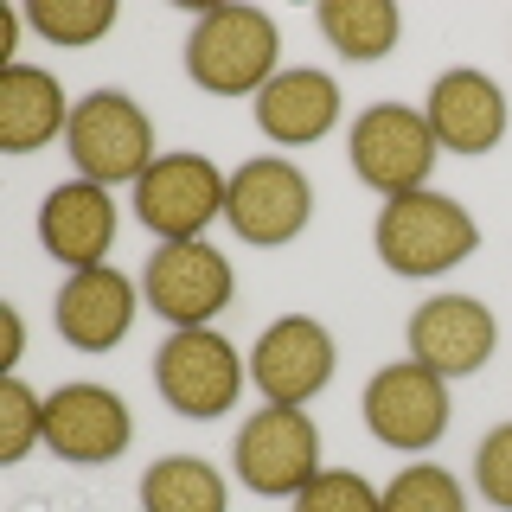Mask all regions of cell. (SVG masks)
<instances>
[{"label": "cell", "mask_w": 512, "mask_h": 512, "mask_svg": "<svg viewBox=\"0 0 512 512\" xmlns=\"http://www.w3.org/2000/svg\"><path fill=\"white\" fill-rule=\"evenodd\" d=\"M474 480H480V493H487L500 512H512V423H500L487 442H480V455H474Z\"/></svg>", "instance_id": "25"}, {"label": "cell", "mask_w": 512, "mask_h": 512, "mask_svg": "<svg viewBox=\"0 0 512 512\" xmlns=\"http://www.w3.org/2000/svg\"><path fill=\"white\" fill-rule=\"evenodd\" d=\"M135 423H128V404L103 384H58L45 397V448L58 461H77V468H103L116 461Z\"/></svg>", "instance_id": "11"}, {"label": "cell", "mask_w": 512, "mask_h": 512, "mask_svg": "<svg viewBox=\"0 0 512 512\" xmlns=\"http://www.w3.org/2000/svg\"><path fill=\"white\" fill-rule=\"evenodd\" d=\"M26 26L45 32L52 45H96L116 26V0H32Z\"/></svg>", "instance_id": "21"}, {"label": "cell", "mask_w": 512, "mask_h": 512, "mask_svg": "<svg viewBox=\"0 0 512 512\" xmlns=\"http://www.w3.org/2000/svg\"><path fill=\"white\" fill-rule=\"evenodd\" d=\"M346 160L372 192L384 199H404V192H423L429 167H436V135H429V116H416L410 103H372L359 109L346 141Z\"/></svg>", "instance_id": "4"}, {"label": "cell", "mask_w": 512, "mask_h": 512, "mask_svg": "<svg viewBox=\"0 0 512 512\" xmlns=\"http://www.w3.org/2000/svg\"><path fill=\"white\" fill-rule=\"evenodd\" d=\"M256 128L282 148H308L340 122V84L327 71H276V84L256 96Z\"/></svg>", "instance_id": "17"}, {"label": "cell", "mask_w": 512, "mask_h": 512, "mask_svg": "<svg viewBox=\"0 0 512 512\" xmlns=\"http://www.w3.org/2000/svg\"><path fill=\"white\" fill-rule=\"evenodd\" d=\"M493 314L480 308L474 295H436L410 314V359L429 365L436 378H468L493 359Z\"/></svg>", "instance_id": "13"}, {"label": "cell", "mask_w": 512, "mask_h": 512, "mask_svg": "<svg viewBox=\"0 0 512 512\" xmlns=\"http://www.w3.org/2000/svg\"><path fill=\"white\" fill-rule=\"evenodd\" d=\"M224 173L205 154H160L135 180V218L160 244H192L212 218H224Z\"/></svg>", "instance_id": "8"}, {"label": "cell", "mask_w": 512, "mask_h": 512, "mask_svg": "<svg viewBox=\"0 0 512 512\" xmlns=\"http://www.w3.org/2000/svg\"><path fill=\"white\" fill-rule=\"evenodd\" d=\"M231 263L205 244V237H192V244H160L148 256V269H141V295H148V308L160 320H173V333L180 327H205L212 314L231 308Z\"/></svg>", "instance_id": "9"}, {"label": "cell", "mask_w": 512, "mask_h": 512, "mask_svg": "<svg viewBox=\"0 0 512 512\" xmlns=\"http://www.w3.org/2000/svg\"><path fill=\"white\" fill-rule=\"evenodd\" d=\"M250 378L269 404L301 410L314 391H327V378H333V333L308 314H282L276 327H263V340H256Z\"/></svg>", "instance_id": "12"}, {"label": "cell", "mask_w": 512, "mask_h": 512, "mask_svg": "<svg viewBox=\"0 0 512 512\" xmlns=\"http://www.w3.org/2000/svg\"><path fill=\"white\" fill-rule=\"evenodd\" d=\"M365 429L384 442V448H429L442 442L448 429V378H436L429 365L416 359H397L365 384Z\"/></svg>", "instance_id": "10"}, {"label": "cell", "mask_w": 512, "mask_h": 512, "mask_svg": "<svg viewBox=\"0 0 512 512\" xmlns=\"http://www.w3.org/2000/svg\"><path fill=\"white\" fill-rule=\"evenodd\" d=\"M231 461H237V480H244L250 493H263V500H295L320 474V429L308 423V410L269 404L237 429Z\"/></svg>", "instance_id": "7"}, {"label": "cell", "mask_w": 512, "mask_h": 512, "mask_svg": "<svg viewBox=\"0 0 512 512\" xmlns=\"http://www.w3.org/2000/svg\"><path fill=\"white\" fill-rule=\"evenodd\" d=\"M423 116L448 154H493L506 141V96L487 71H442Z\"/></svg>", "instance_id": "14"}, {"label": "cell", "mask_w": 512, "mask_h": 512, "mask_svg": "<svg viewBox=\"0 0 512 512\" xmlns=\"http://www.w3.org/2000/svg\"><path fill=\"white\" fill-rule=\"evenodd\" d=\"M224 218H231V231L244 237V244L276 250V244L308 231L314 186H308V173H301L295 160L256 154V160H244V167L231 173V186H224Z\"/></svg>", "instance_id": "5"}, {"label": "cell", "mask_w": 512, "mask_h": 512, "mask_svg": "<svg viewBox=\"0 0 512 512\" xmlns=\"http://www.w3.org/2000/svg\"><path fill=\"white\" fill-rule=\"evenodd\" d=\"M64 148H71L77 173L90 186H135L141 173L154 167V122L141 116L135 96L122 90H90L84 103L71 109V128H64Z\"/></svg>", "instance_id": "3"}, {"label": "cell", "mask_w": 512, "mask_h": 512, "mask_svg": "<svg viewBox=\"0 0 512 512\" xmlns=\"http://www.w3.org/2000/svg\"><path fill=\"white\" fill-rule=\"evenodd\" d=\"M320 32L327 45L352 64H378L397 45V7L391 0H327L320 7Z\"/></svg>", "instance_id": "20"}, {"label": "cell", "mask_w": 512, "mask_h": 512, "mask_svg": "<svg viewBox=\"0 0 512 512\" xmlns=\"http://www.w3.org/2000/svg\"><path fill=\"white\" fill-rule=\"evenodd\" d=\"M58 333L77 352H109L128 340L135 327V282L122 269L96 263V269H71V282L58 288Z\"/></svg>", "instance_id": "15"}, {"label": "cell", "mask_w": 512, "mask_h": 512, "mask_svg": "<svg viewBox=\"0 0 512 512\" xmlns=\"http://www.w3.org/2000/svg\"><path fill=\"white\" fill-rule=\"evenodd\" d=\"M282 32L256 7H212L186 39V77L212 96H263L276 84Z\"/></svg>", "instance_id": "1"}, {"label": "cell", "mask_w": 512, "mask_h": 512, "mask_svg": "<svg viewBox=\"0 0 512 512\" xmlns=\"http://www.w3.org/2000/svg\"><path fill=\"white\" fill-rule=\"evenodd\" d=\"M372 244L397 276H442L474 256L480 224L468 218V205L442 199V192H404V199H384Z\"/></svg>", "instance_id": "2"}, {"label": "cell", "mask_w": 512, "mask_h": 512, "mask_svg": "<svg viewBox=\"0 0 512 512\" xmlns=\"http://www.w3.org/2000/svg\"><path fill=\"white\" fill-rule=\"evenodd\" d=\"M32 442H45V397L26 378H7L0 384V468L26 461Z\"/></svg>", "instance_id": "23"}, {"label": "cell", "mask_w": 512, "mask_h": 512, "mask_svg": "<svg viewBox=\"0 0 512 512\" xmlns=\"http://www.w3.org/2000/svg\"><path fill=\"white\" fill-rule=\"evenodd\" d=\"M26 352V327H20V308H7V365H20Z\"/></svg>", "instance_id": "26"}, {"label": "cell", "mask_w": 512, "mask_h": 512, "mask_svg": "<svg viewBox=\"0 0 512 512\" xmlns=\"http://www.w3.org/2000/svg\"><path fill=\"white\" fill-rule=\"evenodd\" d=\"M39 244L71 269H96L103 250L116 244V199H109V186H90V180L52 186L39 205Z\"/></svg>", "instance_id": "16"}, {"label": "cell", "mask_w": 512, "mask_h": 512, "mask_svg": "<svg viewBox=\"0 0 512 512\" xmlns=\"http://www.w3.org/2000/svg\"><path fill=\"white\" fill-rule=\"evenodd\" d=\"M141 512H224V474L199 455H167L141 474Z\"/></svg>", "instance_id": "19"}, {"label": "cell", "mask_w": 512, "mask_h": 512, "mask_svg": "<svg viewBox=\"0 0 512 512\" xmlns=\"http://www.w3.org/2000/svg\"><path fill=\"white\" fill-rule=\"evenodd\" d=\"M71 128L64 84L39 64H7L0 71V154H32Z\"/></svg>", "instance_id": "18"}, {"label": "cell", "mask_w": 512, "mask_h": 512, "mask_svg": "<svg viewBox=\"0 0 512 512\" xmlns=\"http://www.w3.org/2000/svg\"><path fill=\"white\" fill-rule=\"evenodd\" d=\"M384 512H468V493H461V480L448 468H429V461H416L384 487Z\"/></svg>", "instance_id": "22"}, {"label": "cell", "mask_w": 512, "mask_h": 512, "mask_svg": "<svg viewBox=\"0 0 512 512\" xmlns=\"http://www.w3.org/2000/svg\"><path fill=\"white\" fill-rule=\"evenodd\" d=\"M295 512H384V493H372L365 474H352V468H320L295 493Z\"/></svg>", "instance_id": "24"}, {"label": "cell", "mask_w": 512, "mask_h": 512, "mask_svg": "<svg viewBox=\"0 0 512 512\" xmlns=\"http://www.w3.org/2000/svg\"><path fill=\"white\" fill-rule=\"evenodd\" d=\"M154 384L167 397V410L192 416V423H212L237 404L244 391V359L231 340H218L212 327H180L167 346L154 352Z\"/></svg>", "instance_id": "6"}]
</instances>
